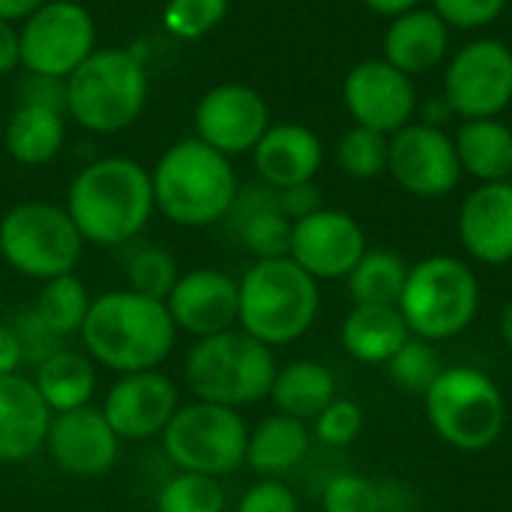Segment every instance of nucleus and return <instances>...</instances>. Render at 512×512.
<instances>
[{
  "instance_id": "1",
  "label": "nucleus",
  "mask_w": 512,
  "mask_h": 512,
  "mask_svg": "<svg viewBox=\"0 0 512 512\" xmlns=\"http://www.w3.org/2000/svg\"><path fill=\"white\" fill-rule=\"evenodd\" d=\"M63 207L84 243L102 249L129 246L156 213L150 171L132 156L93 159L72 177Z\"/></svg>"
},
{
  "instance_id": "2",
  "label": "nucleus",
  "mask_w": 512,
  "mask_h": 512,
  "mask_svg": "<svg viewBox=\"0 0 512 512\" xmlns=\"http://www.w3.org/2000/svg\"><path fill=\"white\" fill-rule=\"evenodd\" d=\"M78 339L99 369L129 375L162 369L177 345V327L165 300L114 288L93 297Z\"/></svg>"
},
{
  "instance_id": "3",
  "label": "nucleus",
  "mask_w": 512,
  "mask_h": 512,
  "mask_svg": "<svg viewBox=\"0 0 512 512\" xmlns=\"http://www.w3.org/2000/svg\"><path fill=\"white\" fill-rule=\"evenodd\" d=\"M150 183L156 213H162L177 228L219 225L240 192L231 159L195 135L180 138L162 150L150 168Z\"/></svg>"
},
{
  "instance_id": "4",
  "label": "nucleus",
  "mask_w": 512,
  "mask_h": 512,
  "mask_svg": "<svg viewBox=\"0 0 512 512\" xmlns=\"http://www.w3.org/2000/svg\"><path fill=\"white\" fill-rule=\"evenodd\" d=\"M237 288V327L273 351L300 342L318 321L321 282H315L288 255L252 261L237 279Z\"/></svg>"
},
{
  "instance_id": "5",
  "label": "nucleus",
  "mask_w": 512,
  "mask_h": 512,
  "mask_svg": "<svg viewBox=\"0 0 512 512\" xmlns=\"http://www.w3.org/2000/svg\"><path fill=\"white\" fill-rule=\"evenodd\" d=\"M276 369V351L234 327L192 342L183 360V381L192 399L243 411L270 399Z\"/></svg>"
},
{
  "instance_id": "6",
  "label": "nucleus",
  "mask_w": 512,
  "mask_h": 512,
  "mask_svg": "<svg viewBox=\"0 0 512 512\" xmlns=\"http://www.w3.org/2000/svg\"><path fill=\"white\" fill-rule=\"evenodd\" d=\"M147 90L138 48H96L66 78V117L93 135H117L141 117Z\"/></svg>"
},
{
  "instance_id": "7",
  "label": "nucleus",
  "mask_w": 512,
  "mask_h": 512,
  "mask_svg": "<svg viewBox=\"0 0 512 512\" xmlns=\"http://www.w3.org/2000/svg\"><path fill=\"white\" fill-rule=\"evenodd\" d=\"M432 432L459 453L492 450L507 429L501 384L477 366H447L423 396Z\"/></svg>"
},
{
  "instance_id": "8",
  "label": "nucleus",
  "mask_w": 512,
  "mask_h": 512,
  "mask_svg": "<svg viewBox=\"0 0 512 512\" xmlns=\"http://www.w3.org/2000/svg\"><path fill=\"white\" fill-rule=\"evenodd\" d=\"M399 312L411 336L432 345L462 336L480 312V279L456 255H429L408 267Z\"/></svg>"
},
{
  "instance_id": "9",
  "label": "nucleus",
  "mask_w": 512,
  "mask_h": 512,
  "mask_svg": "<svg viewBox=\"0 0 512 512\" xmlns=\"http://www.w3.org/2000/svg\"><path fill=\"white\" fill-rule=\"evenodd\" d=\"M81 252L84 237L63 204L30 198L0 216V258L24 279L48 282L75 273Z\"/></svg>"
},
{
  "instance_id": "10",
  "label": "nucleus",
  "mask_w": 512,
  "mask_h": 512,
  "mask_svg": "<svg viewBox=\"0 0 512 512\" xmlns=\"http://www.w3.org/2000/svg\"><path fill=\"white\" fill-rule=\"evenodd\" d=\"M159 441L177 471L222 480L246 465L249 423L234 408L192 399L177 408Z\"/></svg>"
},
{
  "instance_id": "11",
  "label": "nucleus",
  "mask_w": 512,
  "mask_h": 512,
  "mask_svg": "<svg viewBox=\"0 0 512 512\" xmlns=\"http://www.w3.org/2000/svg\"><path fill=\"white\" fill-rule=\"evenodd\" d=\"M21 69L66 81L96 51V21L78 0H45L18 24Z\"/></svg>"
},
{
  "instance_id": "12",
  "label": "nucleus",
  "mask_w": 512,
  "mask_h": 512,
  "mask_svg": "<svg viewBox=\"0 0 512 512\" xmlns=\"http://www.w3.org/2000/svg\"><path fill=\"white\" fill-rule=\"evenodd\" d=\"M447 108L465 120L501 117L512 105V48L501 39H474L453 54L444 72Z\"/></svg>"
},
{
  "instance_id": "13",
  "label": "nucleus",
  "mask_w": 512,
  "mask_h": 512,
  "mask_svg": "<svg viewBox=\"0 0 512 512\" xmlns=\"http://www.w3.org/2000/svg\"><path fill=\"white\" fill-rule=\"evenodd\" d=\"M387 174L414 198H444L465 177L456 141L435 123H408L390 135Z\"/></svg>"
},
{
  "instance_id": "14",
  "label": "nucleus",
  "mask_w": 512,
  "mask_h": 512,
  "mask_svg": "<svg viewBox=\"0 0 512 512\" xmlns=\"http://www.w3.org/2000/svg\"><path fill=\"white\" fill-rule=\"evenodd\" d=\"M195 138L222 156L252 153L255 144L270 129L267 99L240 81H225L210 87L195 105Z\"/></svg>"
},
{
  "instance_id": "15",
  "label": "nucleus",
  "mask_w": 512,
  "mask_h": 512,
  "mask_svg": "<svg viewBox=\"0 0 512 512\" xmlns=\"http://www.w3.org/2000/svg\"><path fill=\"white\" fill-rule=\"evenodd\" d=\"M366 249V231L351 213L321 207L294 222L288 258L300 264L315 282H339L348 279Z\"/></svg>"
},
{
  "instance_id": "16",
  "label": "nucleus",
  "mask_w": 512,
  "mask_h": 512,
  "mask_svg": "<svg viewBox=\"0 0 512 512\" xmlns=\"http://www.w3.org/2000/svg\"><path fill=\"white\" fill-rule=\"evenodd\" d=\"M180 405V387L162 369H150L117 375L99 411L105 414L120 441L141 444L162 438Z\"/></svg>"
},
{
  "instance_id": "17",
  "label": "nucleus",
  "mask_w": 512,
  "mask_h": 512,
  "mask_svg": "<svg viewBox=\"0 0 512 512\" xmlns=\"http://www.w3.org/2000/svg\"><path fill=\"white\" fill-rule=\"evenodd\" d=\"M342 99L357 126L384 135H396L399 129L414 123L417 114L414 78L390 66L384 57H369L348 69Z\"/></svg>"
},
{
  "instance_id": "18",
  "label": "nucleus",
  "mask_w": 512,
  "mask_h": 512,
  "mask_svg": "<svg viewBox=\"0 0 512 512\" xmlns=\"http://www.w3.org/2000/svg\"><path fill=\"white\" fill-rule=\"evenodd\" d=\"M120 438L96 405L54 414L48 426L45 453L54 468L75 480H96L114 471L120 459Z\"/></svg>"
},
{
  "instance_id": "19",
  "label": "nucleus",
  "mask_w": 512,
  "mask_h": 512,
  "mask_svg": "<svg viewBox=\"0 0 512 512\" xmlns=\"http://www.w3.org/2000/svg\"><path fill=\"white\" fill-rule=\"evenodd\" d=\"M177 333L192 339L216 336L237 327L240 288L237 279L216 267H195L180 273L177 285L165 300Z\"/></svg>"
},
{
  "instance_id": "20",
  "label": "nucleus",
  "mask_w": 512,
  "mask_h": 512,
  "mask_svg": "<svg viewBox=\"0 0 512 512\" xmlns=\"http://www.w3.org/2000/svg\"><path fill=\"white\" fill-rule=\"evenodd\" d=\"M459 243L477 264H512V183H477L459 207Z\"/></svg>"
},
{
  "instance_id": "21",
  "label": "nucleus",
  "mask_w": 512,
  "mask_h": 512,
  "mask_svg": "<svg viewBox=\"0 0 512 512\" xmlns=\"http://www.w3.org/2000/svg\"><path fill=\"white\" fill-rule=\"evenodd\" d=\"M252 165L258 180L276 192L312 183L324 165V144L303 123H270L252 150Z\"/></svg>"
},
{
  "instance_id": "22",
  "label": "nucleus",
  "mask_w": 512,
  "mask_h": 512,
  "mask_svg": "<svg viewBox=\"0 0 512 512\" xmlns=\"http://www.w3.org/2000/svg\"><path fill=\"white\" fill-rule=\"evenodd\" d=\"M51 417V408L24 372L0 378V465H21L39 456Z\"/></svg>"
},
{
  "instance_id": "23",
  "label": "nucleus",
  "mask_w": 512,
  "mask_h": 512,
  "mask_svg": "<svg viewBox=\"0 0 512 512\" xmlns=\"http://www.w3.org/2000/svg\"><path fill=\"white\" fill-rule=\"evenodd\" d=\"M222 222L255 261L288 255L294 222L282 213L276 189L264 186L261 180L255 186H240Z\"/></svg>"
},
{
  "instance_id": "24",
  "label": "nucleus",
  "mask_w": 512,
  "mask_h": 512,
  "mask_svg": "<svg viewBox=\"0 0 512 512\" xmlns=\"http://www.w3.org/2000/svg\"><path fill=\"white\" fill-rule=\"evenodd\" d=\"M450 48V27L435 9H411L390 18L384 30V60L405 75H426L438 69Z\"/></svg>"
},
{
  "instance_id": "25",
  "label": "nucleus",
  "mask_w": 512,
  "mask_h": 512,
  "mask_svg": "<svg viewBox=\"0 0 512 512\" xmlns=\"http://www.w3.org/2000/svg\"><path fill=\"white\" fill-rule=\"evenodd\" d=\"M309 447H312L309 423L276 411L249 429L246 468L261 480H282L309 456Z\"/></svg>"
},
{
  "instance_id": "26",
  "label": "nucleus",
  "mask_w": 512,
  "mask_h": 512,
  "mask_svg": "<svg viewBox=\"0 0 512 512\" xmlns=\"http://www.w3.org/2000/svg\"><path fill=\"white\" fill-rule=\"evenodd\" d=\"M411 339L399 306H351L339 327V345L360 366H387Z\"/></svg>"
},
{
  "instance_id": "27",
  "label": "nucleus",
  "mask_w": 512,
  "mask_h": 512,
  "mask_svg": "<svg viewBox=\"0 0 512 512\" xmlns=\"http://www.w3.org/2000/svg\"><path fill=\"white\" fill-rule=\"evenodd\" d=\"M99 366L78 348H57L42 363L33 366L30 381L36 384L42 402L51 414H66L93 405L99 387Z\"/></svg>"
},
{
  "instance_id": "28",
  "label": "nucleus",
  "mask_w": 512,
  "mask_h": 512,
  "mask_svg": "<svg viewBox=\"0 0 512 512\" xmlns=\"http://www.w3.org/2000/svg\"><path fill=\"white\" fill-rule=\"evenodd\" d=\"M3 144L9 159L24 168H42L54 162L66 144V111L18 102L3 129Z\"/></svg>"
},
{
  "instance_id": "29",
  "label": "nucleus",
  "mask_w": 512,
  "mask_h": 512,
  "mask_svg": "<svg viewBox=\"0 0 512 512\" xmlns=\"http://www.w3.org/2000/svg\"><path fill=\"white\" fill-rule=\"evenodd\" d=\"M336 396V375L318 360H291L279 366L270 387V402L276 411L303 423H312Z\"/></svg>"
},
{
  "instance_id": "30",
  "label": "nucleus",
  "mask_w": 512,
  "mask_h": 512,
  "mask_svg": "<svg viewBox=\"0 0 512 512\" xmlns=\"http://www.w3.org/2000/svg\"><path fill=\"white\" fill-rule=\"evenodd\" d=\"M453 141L462 174L477 183H501L512 177V129L504 120H465Z\"/></svg>"
},
{
  "instance_id": "31",
  "label": "nucleus",
  "mask_w": 512,
  "mask_h": 512,
  "mask_svg": "<svg viewBox=\"0 0 512 512\" xmlns=\"http://www.w3.org/2000/svg\"><path fill=\"white\" fill-rule=\"evenodd\" d=\"M90 303H93V297H90L87 285L75 273H66V276L42 282L36 303L24 312L36 321V327L48 339L63 345L66 339L81 333Z\"/></svg>"
},
{
  "instance_id": "32",
  "label": "nucleus",
  "mask_w": 512,
  "mask_h": 512,
  "mask_svg": "<svg viewBox=\"0 0 512 512\" xmlns=\"http://www.w3.org/2000/svg\"><path fill=\"white\" fill-rule=\"evenodd\" d=\"M408 279V264L393 249H366L348 273V294L354 306H399Z\"/></svg>"
},
{
  "instance_id": "33",
  "label": "nucleus",
  "mask_w": 512,
  "mask_h": 512,
  "mask_svg": "<svg viewBox=\"0 0 512 512\" xmlns=\"http://www.w3.org/2000/svg\"><path fill=\"white\" fill-rule=\"evenodd\" d=\"M387 378L393 387H399L408 396H426L429 387L441 378V372L447 369L438 348L426 339L411 336L390 360H387Z\"/></svg>"
},
{
  "instance_id": "34",
  "label": "nucleus",
  "mask_w": 512,
  "mask_h": 512,
  "mask_svg": "<svg viewBox=\"0 0 512 512\" xmlns=\"http://www.w3.org/2000/svg\"><path fill=\"white\" fill-rule=\"evenodd\" d=\"M228 495L222 480L177 471L156 492V512H225Z\"/></svg>"
},
{
  "instance_id": "35",
  "label": "nucleus",
  "mask_w": 512,
  "mask_h": 512,
  "mask_svg": "<svg viewBox=\"0 0 512 512\" xmlns=\"http://www.w3.org/2000/svg\"><path fill=\"white\" fill-rule=\"evenodd\" d=\"M180 273L183 270H180L177 258L168 249L156 246V243L135 246L126 255V288L138 291L144 297L168 300V294L177 285Z\"/></svg>"
},
{
  "instance_id": "36",
  "label": "nucleus",
  "mask_w": 512,
  "mask_h": 512,
  "mask_svg": "<svg viewBox=\"0 0 512 512\" xmlns=\"http://www.w3.org/2000/svg\"><path fill=\"white\" fill-rule=\"evenodd\" d=\"M336 162L339 168L354 177V180H375L387 174L390 162V135L366 129V126H351L336 147Z\"/></svg>"
},
{
  "instance_id": "37",
  "label": "nucleus",
  "mask_w": 512,
  "mask_h": 512,
  "mask_svg": "<svg viewBox=\"0 0 512 512\" xmlns=\"http://www.w3.org/2000/svg\"><path fill=\"white\" fill-rule=\"evenodd\" d=\"M228 15V0H168L162 9V27L168 36L192 42L216 30Z\"/></svg>"
},
{
  "instance_id": "38",
  "label": "nucleus",
  "mask_w": 512,
  "mask_h": 512,
  "mask_svg": "<svg viewBox=\"0 0 512 512\" xmlns=\"http://www.w3.org/2000/svg\"><path fill=\"white\" fill-rule=\"evenodd\" d=\"M321 512H384L381 483L354 471L333 474L321 489Z\"/></svg>"
},
{
  "instance_id": "39",
  "label": "nucleus",
  "mask_w": 512,
  "mask_h": 512,
  "mask_svg": "<svg viewBox=\"0 0 512 512\" xmlns=\"http://www.w3.org/2000/svg\"><path fill=\"white\" fill-rule=\"evenodd\" d=\"M363 432V408L354 399L336 396L315 420H312V438L330 450H342L354 444Z\"/></svg>"
},
{
  "instance_id": "40",
  "label": "nucleus",
  "mask_w": 512,
  "mask_h": 512,
  "mask_svg": "<svg viewBox=\"0 0 512 512\" xmlns=\"http://www.w3.org/2000/svg\"><path fill=\"white\" fill-rule=\"evenodd\" d=\"M507 0H432V9L456 30H480L504 12Z\"/></svg>"
},
{
  "instance_id": "41",
  "label": "nucleus",
  "mask_w": 512,
  "mask_h": 512,
  "mask_svg": "<svg viewBox=\"0 0 512 512\" xmlns=\"http://www.w3.org/2000/svg\"><path fill=\"white\" fill-rule=\"evenodd\" d=\"M234 512H300V501L282 480H258L243 492Z\"/></svg>"
},
{
  "instance_id": "42",
  "label": "nucleus",
  "mask_w": 512,
  "mask_h": 512,
  "mask_svg": "<svg viewBox=\"0 0 512 512\" xmlns=\"http://www.w3.org/2000/svg\"><path fill=\"white\" fill-rule=\"evenodd\" d=\"M21 105H51L66 111V81L60 78H42V75H27L21 84Z\"/></svg>"
},
{
  "instance_id": "43",
  "label": "nucleus",
  "mask_w": 512,
  "mask_h": 512,
  "mask_svg": "<svg viewBox=\"0 0 512 512\" xmlns=\"http://www.w3.org/2000/svg\"><path fill=\"white\" fill-rule=\"evenodd\" d=\"M276 195H279L282 213H285L291 222H297V219H303V216H309V213H315V210L324 207V204H321V192L315 189V180H312V183H300V186L279 189Z\"/></svg>"
},
{
  "instance_id": "44",
  "label": "nucleus",
  "mask_w": 512,
  "mask_h": 512,
  "mask_svg": "<svg viewBox=\"0 0 512 512\" xmlns=\"http://www.w3.org/2000/svg\"><path fill=\"white\" fill-rule=\"evenodd\" d=\"M24 348L12 330V324H0V378L6 375H18L24 366Z\"/></svg>"
},
{
  "instance_id": "45",
  "label": "nucleus",
  "mask_w": 512,
  "mask_h": 512,
  "mask_svg": "<svg viewBox=\"0 0 512 512\" xmlns=\"http://www.w3.org/2000/svg\"><path fill=\"white\" fill-rule=\"evenodd\" d=\"M381 507H384V512H414L417 510V495L408 483L384 480L381 483Z\"/></svg>"
},
{
  "instance_id": "46",
  "label": "nucleus",
  "mask_w": 512,
  "mask_h": 512,
  "mask_svg": "<svg viewBox=\"0 0 512 512\" xmlns=\"http://www.w3.org/2000/svg\"><path fill=\"white\" fill-rule=\"evenodd\" d=\"M21 69V48H18V27L0 21V75Z\"/></svg>"
},
{
  "instance_id": "47",
  "label": "nucleus",
  "mask_w": 512,
  "mask_h": 512,
  "mask_svg": "<svg viewBox=\"0 0 512 512\" xmlns=\"http://www.w3.org/2000/svg\"><path fill=\"white\" fill-rule=\"evenodd\" d=\"M45 0H0V21L21 24L27 15H33Z\"/></svg>"
},
{
  "instance_id": "48",
  "label": "nucleus",
  "mask_w": 512,
  "mask_h": 512,
  "mask_svg": "<svg viewBox=\"0 0 512 512\" xmlns=\"http://www.w3.org/2000/svg\"><path fill=\"white\" fill-rule=\"evenodd\" d=\"M366 9H372V12H378V15H384V18H396V15H402V12H411V9H417V3L420 0H360Z\"/></svg>"
},
{
  "instance_id": "49",
  "label": "nucleus",
  "mask_w": 512,
  "mask_h": 512,
  "mask_svg": "<svg viewBox=\"0 0 512 512\" xmlns=\"http://www.w3.org/2000/svg\"><path fill=\"white\" fill-rule=\"evenodd\" d=\"M498 333H501V342L507 345V351H512V297L504 303V309L498 315Z\"/></svg>"
},
{
  "instance_id": "50",
  "label": "nucleus",
  "mask_w": 512,
  "mask_h": 512,
  "mask_svg": "<svg viewBox=\"0 0 512 512\" xmlns=\"http://www.w3.org/2000/svg\"><path fill=\"white\" fill-rule=\"evenodd\" d=\"M102 512H114V510H102Z\"/></svg>"
}]
</instances>
